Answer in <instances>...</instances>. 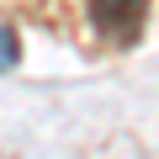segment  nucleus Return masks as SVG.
<instances>
[{"mask_svg": "<svg viewBox=\"0 0 159 159\" xmlns=\"http://www.w3.org/2000/svg\"><path fill=\"white\" fill-rule=\"evenodd\" d=\"M143 0H90V27H101L111 43H133L143 27Z\"/></svg>", "mask_w": 159, "mask_h": 159, "instance_id": "f257e3e1", "label": "nucleus"}, {"mask_svg": "<svg viewBox=\"0 0 159 159\" xmlns=\"http://www.w3.org/2000/svg\"><path fill=\"white\" fill-rule=\"evenodd\" d=\"M11 64H16V32L0 27V69H11Z\"/></svg>", "mask_w": 159, "mask_h": 159, "instance_id": "f03ea898", "label": "nucleus"}]
</instances>
